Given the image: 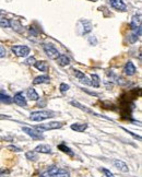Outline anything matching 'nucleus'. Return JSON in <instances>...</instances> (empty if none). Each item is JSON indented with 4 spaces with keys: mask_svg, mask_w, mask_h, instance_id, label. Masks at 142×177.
Instances as JSON below:
<instances>
[{
    "mask_svg": "<svg viewBox=\"0 0 142 177\" xmlns=\"http://www.w3.org/2000/svg\"><path fill=\"white\" fill-rule=\"evenodd\" d=\"M54 113L48 111H38V112H33L30 115V119L33 121H43L49 119V118L54 117Z\"/></svg>",
    "mask_w": 142,
    "mask_h": 177,
    "instance_id": "nucleus-1",
    "label": "nucleus"
},
{
    "mask_svg": "<svg viewBox=\"0 0 142 177\" xmlns=\"http://www.w3.org/2000/svg\"><path fill=\"white\" fill-rule=\"evenodd\" d=\"M43 49H44L45 54L50 59H53V60L57 59L59 55H60V53L58 52V49L52 44H43Z\"/></svg>",
    "mask_w": 142,
    "mask_h": 177,
    "instance_id": "nucleus-2",
    "label": "nucleus"
},
{
    "mask_svg": "<svg viewBox=\"0 0 142 177\" xmlns=\"http://www.w3.org/2000/svg\"><path fill=\"white\" fill-rule=\"evenodd\" d=\"M11 49L13 54L17 55L18 57H26L30 54V48L25 45H15Z\"/></svg>",
    "mask_w": 142,
    "mask_h": 177,
    "instance_id": "nucleus-3",
    "label": "nucleus"
},
{
    "mask_svg": "<svg viewBox=\"0 0 142 177\" xmlns=\"http://www.w3.org/2000/svg\"><path fill=\"white\" fill-rule=\"evenodd\" d=\"M22 130L23 132H25L27 136H30V137L32 138V139H34V140H42L43 138H44L42 132H39L36 128L34 129V128H30V127H22Z\"/></svg>",
    "mask_w": 142,
    "mask_h": 177,
    "instance_id": "nucleus-4",
    "label": "nucleus"
},
{
    "mask_svg": "<svg viewBox=\"0 0 142 177\" xmlns=\"http://www.w3.org/2000/svg\"><path fill=\"white\" fill-rule=\"evenodd\" d=\"M64 124L58 123V121H52V123L48 124H43V125H39L36 127L37 130H54V129H59L61 128Z\"/></svg>",
    "mask_w": 142,
    "mask_h": 177,
    "instance_id": "nucleus-5",
    "label": "nucleus"
},
{
    "mask_svg": "<svg viewBox=\"0 0 142 177\" xmlns=\"http://www.w3.org/2000/svg\"><path fill=\"white\" fill-rule=\"evenodd\" d=\"M71 104L73 106H76V107H78V108H80L81 111H83V112H85V113H89V114H92V115H94V116H98V117H102V118H105V119H109V118H107L106 116H103V115H98V114H96V113H94L92 109H90V108H88V107H85V106H83L82 104H80L79 102H76V101H72L71 102Z\"/></svg>",
    "mask_w": 142,
    "mask_h": 177,
    "instance_id": "nucleus-6",
    "label": "nucleus"
},
{
    "mask_svg": "<svg viewBox=\"0 0 142 177\" xmlns=\"http://www.w3.org/2000/svg\"><path fill=\"white\" fill-rule=\"evenodd\" d=\"M12 101L14 102L17 105L21 106V107H26L27 106L26 100H25V97H24V95H23L22 92H18V93L14 95V97H13Z\"/></svg>",
    "mask_w": 142,
    "mask_h": 177,
    "instance_id": "nucleus-7",
    "label": "nucleus"
},
{
    "mask_svg": "<svg viewBox=\"0 0 142 177\" xmlns=\"http://www.w3.org/2000/svg\"><path fill=\"white\" fill-rule=\"evenodd\" d=\"M109 2L110 6L118 11H126L127 10V6L123 0H109Z\"/></svg>",
    "mask_w": 142,
    "mask_h": 177,
    "instance_id": "nucleus-8",
    "label": "nucleus"
},
{
    "mask_svg": "<svg viewBox=\"0 0 142 177\" xmlns=\"http://www.w3.org/2000/svg\"><path fill=\"white\" fill-rule=\"evenodd\" d=\"M114 165H115L116 168H117V170H119L120 172L127 173L128 171H129L128 165L126 164L125 162H123V161H120V160H115V161H114Z\"/></svg>",
    "mask_w": 142,
    "mask_h": 177,
    "instance_id": "nucleus-9",
    "label": "nucleus"
},
{
    "mask_svg": "<svg viewBox=\"0 0 142 177\" xmlns=\"http://www.w3.org/2000/svg\"><path fill=\"white\" fill-rule=\"evenodd\" d=\"M124 71H125V73L127 74V76H133V74L136 73V71H137V69H136L135 65H133L132 62L128 61L127 64H126Z\"/></svg>",
    "mask_w": 142,
    "mask_h": 177,
    "instance_id": "nucleus-10",
    "label": "nucleus"
},
{
    "mask_svg": "<svg viewBox=\"0 0 142 177\" xmlns=\"http://www.w3.org/2000/svg\"><path fill=\"white\" fill-rule=\"evenodd\" d=\"M57 60V64L59 65V66L61 67H65V66H68L69 64H70V58H69L67 55H62L60 54L58 56V58L56 59Z\"/></svg>",
    "mask_w": 142,
    "mask_h": 177,
    "instance_id": "nucleus-11",
    "label": "nucleus"
},
{
    "mask_svg": "<svg viewBox=\"0 0 142 177\" xmlns=\"http://www.w3.org/2000/svg\"><path fill=\"white\" fill-rule=\"evenodd\" d=\"M130 26H131L132 31L140 29V27H141V15H140V14L135 15V17L132 18V21H131V24H130Z\"/></svg>",
    "mask_w": 142,
    "mask_h": 177,
    "instance_id": "nucleus-12",
    "label": "nucleus"
},
{
    "mask_svg": "<svg viewBox=\"0 0 142 177\" xmlns=\"http://www.w3.org/2000/svg\"><path fill=\"white\" fill-rule=\"evenodd\" d=\"M35 152H41V153H45V154H49L52 153V148L49 147L48 144H39L35 148Z\"/></svg>",
    "mask_w": 142,
    "mask_h": 177,
    "instance_id": "nucleus-13",
    "label": "nucleus"
},
{
    "mask_svg": "<svg viewBox=\"0 0 142 177\" xmlns=\"http://www.w3.org/2000/svg\"><path fill=\"white\" fill-rule=\"evenodd\" d=\"M86 128H88V124H73V125H71V129L76 132H83Z\"/></svg>",
    "mask_w": 142,
    "mask_h": 177,
    "instance_id": "nucleus-14",
    "label": "nucleus"
},
{
    "mask_svg": "<svg viewBox=\"0 0 142 177\" xmlns=\"http://www.w3.org/2000/svg\"><path fill=\"white\" fill-rule=\"evenodd\" d=\"M42 83H49V77L48 76H39L34 79L33 84H42Z\"/></svg>",
    "mask_w": 142,
    "mask_h": 177,
    "instance_id": "nucleus-15",
    "label": "nucleus"
},
{
    "mask_svg": "<svg viewBox=\"0 0 142 177\" xmlns=\"http://www.w3.org/2000/svg\"><path fill=\"white\" fill-rule=\"evenodd\" d=\"M34 65L38 70L43 72H47V70H48V65L46 61H35Z\"/></svg>",
    "mask_w": 142,
    "mask_h": 177,
    "instance_id": "nucleus-16",
    "label": "nucleus"
},
{
    "mask_svg": "<svg viewBox=\"0 0 142 177\" xmlns=\"http://www.w3.org/2000/svg\"><path fill=\"white\" fill-rule=\"evenodd\" d=\"M12 97H10L8 94H5L3 92H0V103L3 104H11L12 103Z\"/></svg>",
    "mask_w": 142,
    "mask_h": 177,
    "instance_id": "nucleus-17",
    "label": "nucleus"
},
{
    "mask_svg": "<svg viewBox=\"0 0 142 177\" xmlns=\"http://www.w3.org/2000/svg\"><path fill=\"white\" fill-rule=\"evenodd\" d=\"M10 27H12L17 32H22V25L17 20H11L10 21Z\"/></svg>",
    "mask_w": 142,
    "mask_h": 177,
    "instance_id": "nucleus-18",
    "label": "nucleus"
},
{
    "mask_svg": "<svg viewBox=\"0 0 142 177\" xmlns=\"http://www.w3.org/2000/svg\"><path fill=\"white\" fill-rule=\"evenodd\" d=\"M27 97L31 100V101H37L39 98V96H38V94L36 93V91H35L34 88H29L27 90Z\"/></svg>",
    "mask_w": 142,
    "mask_h": 177,
    "instance_id": "nucleus-19",
    "label": "nucleus"
},
{
    "mask_svg": "<svg viewBox=\"0 0 142 177\" xmlns=\"http://www.w3.org/2000/svg\"><path fill=\"white\" fill-rule=\"evenodd\" d=\"M81 23L83 24V34H88L92 31V24H91L90 21L84 20V21H81Z\"/></svg>",
    "mask_w": 142,
    "mask_h": 177,
    "instance_id": "nucleus-20",
    "label": "nucleus"
},
{
    "mask_svg": "<svg viewBox=\"0 0 142 177\" xmlns=\"http://www.w3.org/2000/svg\"><path fill=\"white\" fill-rule=\"evenodd\" d=\"M58 171H59L58 167L53 166V167H50V168H49V170L47 171V172L45 173L43 176H44V177H55V175L58 173Z\"/></svg>",
    "mask_w": 142,
    "mask_h": 177,
    "instance_id": "nucleus-21",
    "label": "nucleus"
},
{
    "mask_svg": "<svg viewBox=\"0 0 142 177\" xmlns=\"http://www.w3.org/2000/svg\"><path fill=\"white\" fill-rule=\"evenodd\" d=\"M58 149L59 150H61L62 152H65V153H67V154H69V155H73V152L71 151V149L70 148H68V147H66V145L64 144V143H61V144H59L58 145Z\"/></svg>",
    "mask_w": 142,
    "mask_h": 177,
    "instance_id": "nucleus-22",
    "label": "nucleus"
},
{
    "mask_svg": "<svg viewBox=\"0 0 142 177\" xmlns=\"http://www.w3.org/2000/svg\"><path fill=\"white\" fill-rule=\"evenodd\" d=\"M91 82V85H93L94 88H98L100 86V78H98L97 74H92V81Z\"/></svg>",
    "mask_w": 142,
    "mask_h": 177,
    "instance_id": "nucleus-23",
    "label": "nucleus"
},
{
    "mask_svg": "<svg viewBox=\"0 0 142 177\" xmlns=\"http://www.w3.org/2000/svg\"><path fill=\"white\" fill-rule=\"evenodd\" d=\"M36 153L37 152H35V151H30V152H26L25 156H26V159H29V160H31V161H36L37 159H38Z\"/></svg>",
    "mask_w": 142,
    "mask_h": 177,
    "instance_id": "nucleus-24",
    "label": "nucleus"
},
{
    "mask_svg": "<svg viewBox=\"0 0 142 177\" xmlns=\"http://www.w3.org/2000/svg\"><path fill=\"white\" fill-rule=\"evenodd\" d=\"M55 177H70V175H69V173L66 170H60L59 168L58 173L55 175Z\"/></svg>",
    "mask_w": 142,
    "mask_h": 177,
    "instance_id": "nucleus-25",
    "label": "nucleus"
},
{
    "mask_svg": "<svg viewBox=\"0 0 142 177\" xmlns=\"http://www.w3.org/2000/svg\"><path fill=\"white\" fill-rule=\"evenodd\" d=\"M0 26L1 27H10V21L7 19H0Z\"/></svg>",
    "mask_w": 142,
    "mask_h": 177,
    "instance_id": "nucleus-26",
    "label": "nucleus"
},
{
    "mask_svg": "<svg viewBox=\"0 0 142 177\" xmlns=\"http://www.w3.org/2000/svg\"><path fill=\"white\" fill-rule=\"evenodd\" d=\"M59 88H60V92H62V93H65V92H67L69 90V85L66 83H61L60 84V86H59Z\"/></svg>",
    "mask_w": 142,
    "mask_h": 177,
    "instance_id": "nucleus-27",
    "label": "nucleus"
},
{
    "mask_svg": "<svg viewBox=\"0 0 142 177\" xmlns=\"http://www.w3.org/2000/svg\"><path fill=\"white\" fill-rule=\"evenodd\" d=\"M10 174V171L9 170H6V168H2L0 171V177H8Z\"/></svg>",
    "mask_w": 142,
    "mask_h": 177,
    "instance_id": "nucleus-28",
    "label": "nucleus"
},
{
    "mask_svg": "<svg viewBox=\"0 0 142 177\" xmlns=\"http://www.w3.org/2000/svg\"><path fill=\"white\" fill-rule=\"evenodd\" d=\"M6 54H7V52H6L5 47L2 45H0V58H3L6 56Z\"/></svg>",
    "mask_w": 142,
    "mask_h": 177,
    "instance_id": "nucleus-29",
    "label": "nucleus"
},
{
    "mask_svg": "<svg viewBox=\"0 0 142 177\" xmlns=\"http://www.w3.org/2000/svg\"><path fill=\"white\" fill-rule=\"evenodd\" d=\"M74 76H76L77 78H79V79H83L84 78V73L80 72L79 70H74Z\"/></svg>",
    "mask_w": 142,
    "mask_h": 177,
    "instance_id": "nucleus-30",
    "label": "nucleus"
},
{
    "mask_svg": "<svg viewBox=\"0 0 142 177\" xmlns=\"http://www.w3.org/2000/svg\"><path fill=\"white\" fill-rule=\"evenodd\" d=\"M103 172H104V174H105L106 177H115V176H114L113 173L110 172V171L106 170V168H103Z\"/></svg>",
    "mask_w": 142,
    "mask_h": 177,
    "instance_id": "nucleus-31",
    "label": "nucleus"
},
{
    "mask_svg": "<svg viewBox=\"0 0 142 177\" xmlns=\"http://www.w3.org/2000/svg\"><path fill=\"white\" fill-rule=\"evenodd\" d=\"M35 61H36V60H35L34 57H31V58L27 59V60H26V61H25V62H26L27 65H34V64H35Z\"/></svg>",
    "mask_w": 142,
    "mask_h": 177,
    "instance_id": "nucleus-32",
    "label": "nucleus"
},
{
    "mask_svg": "<svg viewBox=\"0 0 142 177\" xmlns=\"http://www.w3.org/2000/svg\"><path fill=\"white\" fill-rule=\"evenodd\" d=\"M124 130H126V131H127V132H128V133H129V135H131V136H132V137H133V138H136V139H138V140H141V137H139V136L135 135V133H132V132H131V131L127 130V129H124Z\"/></svg>",
    "mask_w": 142,
    "mask_h": 177,
    "instance_id": "nucleus-33",
    "label": "nucleus"
},
{
    "mask_svg": "<svg viewBox=\"0 0 142 177\" xmlns=\"http://www.w3.org/2000/svg\"><path fill=\"white\" fill-rule=\"evenodd\" d=\"M9 149H12L13 151H17V152H20V151H21L20 148H17V147H14V145H10Z\"/></svg>",
    "mask_w": 142,
    "mask_h": 177,
    "instance_id": "nucleus-34",
    "label": "nucleus"
},
{
    "mask_svg": "<svg viewBox=\"0 0 142 177\" xmlns=\"http://www.w3.org/2000/svg\"><path fill=\"white\" fill-rule=\"evenodd\" d=\"M39 177H44V176H39Z\"/></svg>",
    "mask_w": 142,
    "mask_h": 177,
    "instance_id": "nucleus-35",
    "label": "nucleus"
}]
</instances>
